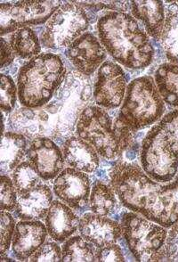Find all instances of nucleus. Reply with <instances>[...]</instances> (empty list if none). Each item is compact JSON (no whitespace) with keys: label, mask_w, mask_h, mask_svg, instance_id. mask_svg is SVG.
I'll list each match as a JSON object with an SVG mask.
<instances>
[{"label":"nucleus","mask_w":178,"mask_h":262,"mask_svg":"<svg viewBox=\"0 0 178 262\" xmlns=\"http://www.w3.org/2000/svg\"><path fill=\"white\" fill-rule=\"evenodd\" d=\"M2 47H1V68H5L10 66L14 62L15 54L12 49L9 42H7L5 38H1Z\"/></svg>","instance_id":"35"},{"label":"nucleus","mask_w":178,"mask_h":262,"mask_svg":"<svg viewBox=\"0 0 178 262\" xmlns=\"http://www.w3.org/2000/svg\"><path fill=\"white\" fill-rule=\"evenodd\" d=\"M130 5L134 17L143 23L147 34L161 40L165 21L163 1H131Z\"/></svg>","instance_id":"20"},{"label":"nucleus","mask_w":178,"mask_h":262,"mask_svg":"<svg viewBox=\"0 0 178 262\" xmlns=\"http://www.w3.org/2000/svg\"><path fill=\"white\" fill-rule=\"evenodd\" d=\"M91 183L88 175L73 168H66L54 182V193L60 200L74 210L86 207Z\"/></svg>","instance_id":"11"},{"label":"nucleus","mask_w":178,"mask_h":262,"mask_svg":"<svg viewBox=\"0 0 178 262\" xmlns=\"http://www.w3.org/2000/svg\"><path fill=\"white\" fill-rule=\"evenodd\" d=\"M27 158L42 180L55 179L63 170L64 156L50 138L34 139L27 151Z\"/></svg>","instance_id":"14"},{"label":"nucleus","mask_w":178,"mask_h":262,"mask_svg":"<svg viewBox=\"0 0 178 262\" xmlns=\"http://www.w3.org/2000/svg\"><path fill=\"white\" fill-rule=\"evenodd\" d=\"M165 110L164 100L154 79L143 76L134 79L127 86L118 118L135 132L159 121Z\"/></svg>","instance_id":"5"},{"label":"nucleus","mask_w":178,"mask_h":262,"mask_svg":"<svg viewBox=\"0 0 178 262\" xmlns=\"http://www.w3.org/2000/svg\"><path fill=\"white\" fill-rule=\"evenodd\" d=\"M121 230L131 253L138 261L167 259V228L141 214L126 212L121 217Z\"/></svg>","instance_id":"6"},{"label":"nucleus","mask_w":178,"mask_h":262,"mask_svg":"<svg viewBox=\"0 0 178 262\" xmlns=\"http://www.w3.org/2000/svg\"><path fill=\"white\" fill-rule=\"evenodd\" d=\"M27 139L25 136L16 132L3 134L0 148L1 171L10 172L21 162L27 155Z\"/></svg>","instance_id":"21"},{"label":"nucleus","mask_w":178,"mask_h":262,"mask_svg":"<svg viewBox=\"0 0 178 262\" xmlns=\"http://www.w3.org/2000/svg\"><path fill=\"white\" fill-rule=\"evenodd\" d=\"M61 1H18L0 5L1 36L18 29L43 25L49 21L62 5Z\"/></svg>","instance_id":"9"},{"label":"nucleus","mask_w":178,"mask_h":262,"mask_svg":"<svg viewBox=\"0 0 178 262\" xmlns=\"http://www.w3.org/2000/svg\"><path fill=\"white\" fill-rule=\"evenodd\" d=\"M126 91L127 78L121 66L112 61L103 62L94 88L96 104L105 109H116L123 103Z\"/></svg>","instance_id":"10"},{"label":"nucleus","mask_w":178,"mask_h":262,"mask_svg":"<svg viewBox=\"0 0 178 262\" xmlns=\"http://www.w3.org/2000/svg\"><path fill=\"white\" fill-rule=\"evenodd\" d=\"M64 161L70 167L86 173H93L98 169L99 155L89 143L79 137H71L62 148Z\"/></svg>","instance_id":"19"},{"label":"nucleus","mask_w":178,"mask_h":262,"mask_svg":"<svg viewBox=\"0 0 178 262\" xmlns=\"http://www.w3.org/2000/svg\"><path fill=\"white\" fill-rule=\"evenodd\" d=\"M89 204L94 213L100 216H107L114 211L118 201L112 186L97 181L93 186Z\"/></svg>","instance_id":"25"},{"label":"nucleus","mask_w":178,"mask_h":262,"mask_svg":"<svg viewBox=\"0 0 178 262\" xmlns=\"http://www.w3.org/2000/svg\"><path fill=\"white\" fill-rule=\"evenodd\" d=\"M165 250L167 260L178 261V222L172 227L166 239Z\"/></svg>","instance_id":"34"},{"label":"nucleus","mask_w":178,"mask_h":262,"mask_svg":"<svg viewBox=\"0 0 178 262\" xmlns=\"http://www.w3.org/2000/svg\"><path fill=\"white\" fill-rule=\"evenodd\" d=\"M96 261H125L122 249L116 244L105 245L96 250Z\"/></svg>","instance_id":"33"},{"label":"nucleus","mask_w":178,"mask_h":262,"mask_svg":"<svg viewBox=\"0 0 178 262\" xmlns=\"http://www.w3.org/2000/svg\"><path fill=\"white\" fill-rule=\"evenodd\" d=\"M17 191L14 187L13 180L9 177L1 176L0 188V204L1 210L14 211L17 206Z\"/></svg>","instance_id":"30"},{"label":"nucleus","mask_w":178,"mask_h":262,"mask_svg":"<svg viewBox=\"0 0 178 262\" xmlns=\"http://www.w3.org/2000/svg\"><path fill=\"white\" fill-rule=\"evenodd\" d=\"M165 21L161 42L168 61L178 64V1H165Z\"/></svg>","instance_id":"22"},{"label":"nucleus","mask_w":178,"mask_h":262,"mask_svg":"<svg viewBox=\"0 0 178 262\" xmlns=\"http://www.w3.org/2000/svg\"><path fill=\"white\" fill-rule=\"evenodd\" d=\"M1 88H0V97H1V109L3 113L9 114L14 110L16 99H17L18 89L15 86L14 79L9 75L2 73L0 75Z\"/></svg>","instance_id":"28"},{"label":"nucleus","mask_w":178,"mask_h":262,"mask_svg":"<svg viewBox=\"0 0 178 262\" xmlns=\"http://www.w3.org/2000/svg\"><path fill=\"white\" fill-rule=\"evenodd\" d=\"M11 127L28 138L36 139L48 138L47 136L58 134V118L47 111L33 110V108L23 107L12 114L9 118Z\"/></svg>","instance_id":"13"},{"label":"nucleus","mask_w":178,"mask_h":262,"mask_svg":"<svg viewBox=\"0 0 178 262\" xmlns=\"http://www.w3.org/2000/svg\"><path fill=\"white\" fill-rule=\"evenodd\" d=\"M79 217L72 208L60 201H53L46 216V227L50 237L58 243H63L79 228Z\"/></svg>","instance_id":"17"},{"label":"nucleus","mask_w":178,"mask_h":262,"mask_svg":"<svg viewBox=\"0 0 178 262\" xmlns=\"http://www.w3.org/2000/svg\"><path fill=\"white\" fill-rule=\"evenodd\" d=\"M41 180L30 161L21 162L12 173V180L19 195H24L41 184Z\"/></svg>","instance_id":"27"},{"label":"nucleus","mask_w":178,"mask_h":262,"mask_svg":"<svg viewBox=\"0 0 178 262\" xmlns=\"http://www.w3.org/2000/svg\"><path fill=\"white\" fill-rule=\"evenodd\" d=\"M67 56L79 73L90 76L104 62L106 50L95 35L86 32L69 46Z\"/></svg>","instance_id":"12"},{"label":"nucleus","mask_w":178,"mask_h":262,"mask_svg":"<svg viewBox=\"0 0 178 262\" xmlns=\"http://www.w3.org/2000/svg\"><path fill=\"white\" fill-rule=\"evenodd\" d=\"M9 44L15 55L21 59L31 60L41 52L38 35L30 27L20 28L12 33Z\"/></svg>","instance_id":"24"},{"label":"nucleus","mask_w":178,"mask_h":262,"mask_svg":"<svg viewBox=\"0 0 178 262\" xmlns=\"http://www.w3.org/2000/svg\"><path fill=\"white\" fill-rule=\"evenodd\" d=\"M158 125L167 136L173 150L178 154V110L166 114Z\"/></svg>","instance_id":"31"},{"label":"nucleus","mask_w":178,"mask_h":262,"mask_svg":"<svg viewBox=\"0 0 178 262\" xmlns=\"http://www.w3.org/2000/svg\"><path fill=\"white\" fill-rule=\"evenodd\" d=\"M53 201L51 188L39 184L27 193L19 195L15 215L21 221H40L46 219Z\"/></svg>","instance_id":"18"},{"label":"nucleus","mask_w":178,"mask_h":262,"mask_svg":"<svg viewBox=\"0 0 178 262\" xmlns=\"http://www.w3.org/2000/svg\"><path fill=\"white\" fill-rule=\"evenodd\" d=\"M66 78V67L59 55L46 53L35 56L18 73V97L21 105L38 109L50 102Z\"/></svg>","instance_id":"3"},{"label":"nucleus","mask_w":178,"mask_h":262,"mask_svg":"<svg viewBox=\"0 0 178 262\" xmlns=\"http://www.w3.org/2000/svg\"><path fill=\"white\" fill-rule=\"evenodd\" d=\"M76 134L107 160L119 158L133 143V131L119 118L113 119L98 105H89L82 111L76 126Z\"/></svg>","instance_id":"4"},{"label":"nucleus","mask_w":178,"mask_h":262,"mask_svg":"<svg viewBox=\"0 0 178 262\" xmlns=\"http://www.w3.org/2000/svg\"><path fill=\"white\" fill-rule=\"evenodd\" d=\"M89 27L86 11L75 2H62L53 14L41 34L42 45L51 49L69 47Z\"/></svg>","instance_id":"8"},{"label":"nucleus","mask_w":178,"mask_h":262,"mask_svg":"<svg viewBox=\"0 0 178 262\" xmlns=\"http://www.w3.org/2000/svg\"><path fill=\"white\" fill-rule=\"evenodd\" d=\"M140 154L141 167L151 180L168 183L177 175L178 154L159 125L145 136Z\"/></svg>","instance_id":"7"},{"label":"nucleus","mask_w":178,"mask_h":262,"mask_svg":"<svg viewBox=\"0 0 178 262\" xmlns=\"http://www.w3.org/2000/svg\"><path fill=\"white\" fill-rule=\"evenodd\" d=\"M62 261H96V249L80 235L72 236L62 247Z\"/></svg>","instance_id":"26"},{"label":"nucleus","mask_w":178,"mask_h":262,"mask_svg":"<svg viewBox=\"0 0 178 262\" xmlns=\"http://www.w3.org/2000/svg\"><path fill=\"white\" fill-rule=\"evenodd\" d=\"M79 231L86 242L96 248L116 244L122 234L121 226L117 221L94 212L83 215L79 221Z\"/></svg>","instance_id":"15"},{"label":"nucleus","mask_w":178,"mask_h":262,"mask_svg":"<svg viewBox=\"0 0 178 262\" xmlns=\"http://www.w3.org/2000/svg\"><path fill=\"white\" fill-rule=\"evenodd\" d=\"M120 203L133 212L170 228L178 222V174L168 185L151 180L137 162H119L110 172Z\"/></svg>","instance_id":"1"},{"label":"nucleus","mask_w":178,"mask_h":262,"mask_svg":"<svg viewBox=\"0 0 178 262\" xmlns=\"http://www.w3.org/2000/svg\"><path fill=\"white\" fill-rule=\"evenodd\" d=\"M48 235L47 227L40 221H19L12 241L14 256L21 261L28 260L44 244Z\"/></svg>","instance_id":"16"},{"label":"nucleus","mask_w":178,"mask_h":262,"mask_svg":"<svg viewBox=\"0 0 178 262\" xmlns=\"http://www.w3.org/2000/svg\"><path fill=\"white\" fill-rule=\"evenodd\" d=\"M97 31L107 53L121 66L142 70L152 62L153 47L147 33L131 14L108 12L100 18Z\"/></svg>","instance_id":"2"},{"label":"nucleus","mask_w":178,"mask_h":262,"mask_svg":"<svg viewBox=\"0 0 178 262\" xmlns=\"http://www.w3.org/2000/svg\"><path fill=\"white\" fill-rule=\"evenodd\" d=\"M28 261H62V249L55 242H47L37 250L33 255L30 257Z\"/></svg>","instance_id":"32"},{"label":"nucleus","mask_w":178,"mask_h":262,"mask_svg":"<svg viewBox=\"0 0 178 262\" xmlns=\"http://www.w3.org/2000/svg\"><path fill=\"white\" fill-rule=\"evenodd\" d=\"M154 80L165 103L178 108V64L162 63L155 72Z\"/></svg>","instance_id":"23"},{"label":"nucleus","mask_w":178,"mask_h":262,"mask_svg":"<svg viewBox=\"0 0 178 262\" xmlns=\"http://www.w3.org/2000/svg\"><path fill=\"white\" fill-rule=\"evenodd\" d=\"M15 219L9 211L1 210L0 217V254L5 257L10 249L15 230Z\"/></svg>","instance_id":"29"}]
</instances>
